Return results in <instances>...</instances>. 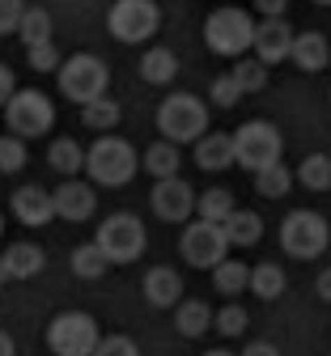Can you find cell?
Listing matches in <instances>:
<instances>
[{"instance_id":"obj_11","label":"cell","mask_w":331,"mask_h":356,"mask_svg":"<svg viewBox=\"0 0 331 356\" xmlns=\"http://www.w3.org/2000/svg\"><path fill=\"white\" fill-rule=\"evenodd\" d=\"M229 242H225V229L213 225V220H196V225H187L183 238H178V254L192 263V267H204V272H213V267L225 259Z\"/></svg>"},{"instance_id":"obj_17","label":"cell","mask_w":331,"mask_h":356,"mask_svg":"<svg viewBox=\"0 0 331 356\" xmlns=\"http://www.w3.org/2000/svg\"><path fill=\"white\" fill-rule=\"evenodd\" d=\"M289 60L302 68V72H323L331 64V42L318 34V30H306V34H293V51Z\"/></svg>"},{"instance_id":"obj_43","label":"cell","mask_w":331,"mask_h":356,"mask_svg":"<svg viewBox=\"0 0 331 356\" xmlns=\"http://www.w3.org/2000/svg\"><path fill=\"white\" fill-rule=\"evenodd\" d=\"M314 289H318L323 301H331V267H327V272H318V284H314Z\"/></svg>"},{"instance_id":"obj_44","label":"cell","mask_w":331,"mask_h":356,"mask_svg":"<svg viewBox=\"0 0 331 356\" xmlns=\"http://www.w3.org/2000/svg\"><path fill=\"white\" fill-rule=\"evenodd\" d=\"M0 356H17V343H13V335H5V331H0Z\"/></svg>"},{"instance_id":"obj_45","label":"cell","mask_w":331,"mask_h":356,"mask_svg":"<svg viewBox=\"0 0 331 356\" xmlns=\"http://www.w3.org/2000/svg\"><path fill=\"white\" fill-rule=\"evenodd\" d=\"M9 284V267H5V259H0V289Z\"/></svg>"},{"instance_id":"obj_47","label":"cell","mask_w":331,"mask_h":356,"mask_svg":"<svg viewBox=\"0 0 331 356\" xmlns=\"http://www.w3.org/2000/svg\"><path fill=\"white\" fill-rule=\"evenodd\" d=\"M0 238H5V216H0Z\"/></svg>"},{"instance_id":"obj_49","label":"cell","mask_w":331,"mask_h":356,"mask_svg":"<svg viewBox=\"0 0 331 356\" xmlns=\"http://www.w3.org/2000/svg\"><path fill=\"white\" fill-rule=\"evenodd\" d=\"M327 98H331V94H327Z\"/></svg>"},{"instance_id":"obj_9","label":"cell","mask_w":331,"mask_h":356,"mask_svg":"<svg viewBox=\"0 0 331 356\" xmlns=\"http://www.w3.org/2000/svg\"><path fill=\"white\" fill-rule=\"evenodd\" d=\"M5 111V127L13 131V136L22 140H34V136H47L56 123V106L47 94H38V89H13V98L0 106Z\"/></svg>"},{"instance_id":"obj_6","label":"cell","mask_w":331,"mask_h":356,"mask_svg":"<svg viewBox=\"0 0 331 356\" xmlns=\"http://www.w3.org/2000/svg\"><path fill=\"white\" fill-rule=\"evenodd\" d=\"M56 72H60V94H64L68 102H77V106L102 98L107 89H111V68H107L98 56H89V51L68 56Z\"/></svg>"},{"instance_id":"obj_42","label":"cell","mask_w":331,"mask_h":356,"mask_svg":"<svg viewBox=\"0 0 331 356\" xmlns=\"http://www.w3.org/2000/svg\"><path fill=\"white\" fill-rule=\"evenodd\" d=\"M243 356H280V352H276V343H268V339H251V343L243 348Z\"/></svg>"},{"instance_id":"obj_48","label":"cell","mask_w":331,"mask_h":356,"mask_svg":"<svg viewBox=\"0 0 331 356\" xmlns=\"http://www.w3.org/2000/svg\"><path fill=\"white\" fill-rule=\"evenodd\" d=\"M314 5H327V9H331V0H314Z\"/></svg>"},{"instance_id":"obj_21","label":"cell","mask_w":331,"mask_h":356,"mask_svg":"<svg viewBox=\"0 0 331 356\" xmlns=\"http://www.w3.org/2000/svg\"><path fill=\"white\" fill-rule=\"evenodd\" d=\"M174 76H178V56L170 47H149L140 56V81L145 85L166 89V85H174Z\"/></svg>"},{"instance_id":"obj_19","label":"cell","mask_w":331,"mask_h":356,"mask_svg":"<svg viewBox=\"0 0 331 356\" xmlns=\"http://www.w3.org/2000/svg\"><path fill=\"white\" fill-rule=\"evenodd\" d=\"M0 259H5V267H9V280H34L43 267H47V254L34 242H13Z\"/></svg>"},{"instance_id":"obj_31","label":"cell","mask_w":331,"mask_h":356,"mask_svg":"<svg viewBox=\"0 0 331 356\" xmlns=\"http://www.w3.org/2000/svg\"><path fill=\"white\" fill-rule=\"evenodd\" d=\"M233 208H238V204H233V191L229 187H208L204 195H196V216L213 220V225H221Z\"/></svg>"},{"instance_id":"obj_30","label":"cell","mask_w":331,"mask_h":356,"mask_svg":"<svg viewBox=\"0 0 331 356\" xmlns=\"http://www.w3.org/2000/svg\"><path fill=\"white\" fill-rule=\"evenodd\" d=\"M56 34V22L47 9H26L22 13V26H17V38L26 42V47H38V42H52Z\"/></svg>"},{"instance_id":"obj_37","label":"cell","mask_w":331,"mask_h":356,"mask_svg":"<svg viewBox=\"0 0 331 356\" xmlns=\"http://www.w3.org/2000/svg\"><path fill=\"white\" fill-rule=\"evenodd\" d=\"M26 56H30V68H34V72H56V68H60L56 42H38V47H26Z\"/></svg>"},{"instance_id":"obj_15","label":"cell","mask_w":331,"mask_h":356,"mask_svg":"<svg viewBox=\"0 0 331 356\" xmlns=\"http://www.w3.org/2000/svg\"><path fill=\"white\" fill-rule=\"evenodd\" d=\"M9 208H13V216L22 220V225H30V229L52 225V216H56L52 191H43V187H17L13 200H9Z\"/></svg>"},{"instance_id":"obj_2","label":"cell","mask_w":331,"mask_h":356,"mask_svg":"<svg viewBox=\"0 0 331 356\" xmlns=\"http://www.w3.org/2000/svg\"><path fill=\"white\" fill-rule=\"evenodd\" d=\"M157 131L174 145H196L208 131V106L196 94H170L157 106Z\"/></svg>"},{"instance_id":"obj_18","label":"cell","mask_w":331,"mask_h":356,"mask_svg":"<svg viewBox=\"0 0 331 356\" xmlns=\"http://www.w3.org/2000/svg\"><path fill=\"white\" fill-rule=\"evenodd\" d=\"M196 165L208 170V174L229 170L233 165V136H225V131H204L196 140Z\"/></svg>"},{"instance_id":"obj_20","label":"cell","mask_w":331,"mask_h":356,"mask_svg":"<svg viewBox=\"0 0 331 356\" xmlns=\"http://www.w3.org/2000/svg\"><path fill=\"white\" fill-rule=\"evenodd\" d=\"M221 229H225V242L229 246H255L259 238H263V220H259V212H251V208H233L225 220H221Z\"/></svg>"},{"instance_id":"obj_25","label":"cell","mask_w":331,"mask_h":356,"mask_svg":"<svg viewBox=\"0 0 331 356\" xmlns=\"http://www.w3.org/2000/svg\"><path fill=\"white\" fill-rule=\"evenodd\" d=\"M285 284H289V276H285V267H280V263H255L247 293H255L259 301H276L280 293H285Z\"/></svg>"},{"instance_id":"obj_35","label":"cell","mask_w":331,"mask_h":356,"mask_svg":"<svg viewBox=\"0 0 331 356\" xmlns=\"http://www.w3.org/2000/svg\"><path fill=\"white\" fill-rule=\"evenodd\" d=\"M26 165V140L22 136H0V174H17Z\"/></svg>"},{"instance_id":"obj_28","label":"cell","mask_w":331,"mask_h":356,"mask_svg":"<svg viewBox=\"0 0 331 356\" xmlns=\"http://www.w3.org/2000/svg\"><path fill=\"white\" fill-rule=\"evenodd\" d=\"M68 263H72V276H81V280H102V276L111 272V263H107V254L98 250V242L77 246Z\"/></svg>"},{"instance_id":"obj_50","label":"cell","mask_w":331,"mask_h":356,"mask_svg":"<svg viewBox=\"0 0 331 356\" xmlns=\"http://www.w3.org/2000/svg\"><path fill=\"white\" fill-rule=\"evenodd\" d=\"M327 191H331V187H327Z\"/></svg>"},{"instance_id":"obj_27","label":"cell","mask_w":331,"mask_h":356,"mask_svg":"<svg viewBox=\"0 0 331 356\" xmlns=\"http://www.w3.org/2000/svg\"><path fill=\"white\" fill-rule=\"evenodd\" d=\"M251 178H255V191H259V195H268V200L289 195V187H293V170H289L285 161H272V165L255 170Z\"/></svg>"},{"instance_id":"obj_12","label":"cell","mask_w":331,"mask_h":356,"mask_svg":"<svg viewBox=\"0 0 331 356\" xmlns=\"http://www.w3.org/2000/svg\"><path fill=\"white\" fill-rule=\"evenodd\" d=\"M149 204L162 220H170V225H183V220H192L196 212V191L192 183H183V178H153V191H149Z\"/></svg>"},{"instance_id":"obj_14","label":"cell","mask_w":331,"mask_h":356,"mask_svg":"<svg viewBox=\"0 0 331 356\" xmlns=\"http://www.w3.org/2000/svg\"><path fill=\"white\" fill-rule=\"evenodd\" d=\"M251 51H255V60H263L268 68L280 64V60H289V51H293V30L285 26V17H263V22H255V42H251Z\"/></svg>"},{"instance_id":"obj_38","label":"cell","mask_w":331,"mask_h":356,"mask_svg":"<svg viewBox=\"0 0 331 356\" xmlns=\"http://www.w3.org/2000/svg\"><path fill=\"white\" fill-rule=\"evenodd\" d=\"M93 356H140V348L128 335H102L98 348H93Z\"/></svg>"},{"instance_id":"obj_8","label":"cell","mask_w":331,"mask_h":356,"mask_svg":"<svg viewBox=\"0 0 331 356\" xmlns=\"http://www.w3.org/2000/svg\"><path fill=\"white\" fill-rule=\"evenodd\" d=\"M280 153H285V136H280L268 119H251L233 131V165H243L251 174L280 161Z\"/></svg>"},{"instance_id":"obj_33","label":"cell","mask_w":331,"mask_h":356,"mask_svg":"<svg viewBox=\"0 0 331 356\" xmlns=\"http://www.w3.org/2000/svg\"><path fill=\"white\" fill-rule=\"evenodd\" d=\"M247 327H251V314H247V309L238 305V301H225L221 309H217V314H213V331H221L225 339H238V335H247Z\"/></svg>"},{"instance_id":"obj_10","label":"cell","mask_w":331,"mask_h":356,"mask_svg":"<svg viewBox=\"0 0 331 356\" xmlns=\"http://www.w3.org/2000/svg\"><path fill=\"white\" fill-rule=\"evenodd\" d=\"M162 26V9L153 5V0H115L111 13H107V30L115 42H128V47H136V42H149Z\"/></svg>"},{"instance_id":"obj_1","label":"cell","mask_w":331,"mask_h":356,"mask_svg":"<svg viewBox=\"0 0 331 356\" xmlns=\"http://www.w3.org/2000/svg\"><path fill=\"white\" fill-rule=\"evenodd\" d=\"M140 170V153L123 140V136H111L102 131L98 140L85 149V174L93 187H128Z\"/></svg>"},{"instance_id":"obj_4","label":"cell","mask_w":331,"mask_h":356,"mask_svg":"<svg viewBox=\"0 0 331 356\" xmlns=\"http://www.w3.org/2000/svg\"><path fill=\"white\" fill-rule=\"evenodd\" d=\"M98 250L107 254V263L115 267V263H136L140 254H145V246H149V229H145V220L140 216H132V212H115V216H107L102 225H98Z\"/></svg>"},{"instance_id":"obj_13","label":"cell","mask_w":331,"mask_h":356,"mask_svg":"<svg viewBox=\"0 0 331 356\" xmlns=\"http://www.w3.org/2000/svg\"><path fill=\"white\" fill-rule=\"evenodd\" d=\"M52 204H56L60 220L81 225V220H89L98 212V191H93V183H81V178H64L60 191H52Z\"/></svg>"},{"instance_id":"obj_40","label":"cell","mask_w":331,"mask_h":356,"mask_svg":"<svg viewBox=\"0 0 331 356\" xmlns=\"http://www.w3.org/2000/svg\"><path fill=\"white\" fill-rule=\"evenodd\" d=\"M13 89H17V81H13V68H9V64H0V106H5V102L13 98Z\"/></svg>"},{"instance_id":"obj_36","label":"cell","mask_w":331,"mask_h":356,"mask_svg":"<svg viewBox=\"0 0 331 356\" xmlns=\"http://www.w3.org/2000/svg\"><path fill=\"white\" fill-rule=\"evenodd\" d=\"M243 98H247V94H243V89H238V81H233L229 72L213 81V102H217L221 111H233V106H238Z\"/></svg>"},{"instance_id":"obj_23","label":"cell","mask_w":331,"mask_h":356,"mask_svg":"<svg viewBox=\"0 0 331 356\" xmlns=\"http://www.w3.org/2000/svg\"><path fill=\"white\" fill-rule=\"evenodd\" d=\"M47 165L64 178H77V174H85V149L72 136H60V140L47 145Z\"/></svg>"},{"instance_id":"obj_41","label":"cell","mask_w":331,"mask_h":356,"mask_svg":"<svg viewBox=\"0 0 331 356\" xmlns=\"http://www.w3.org/2000/svg\"><path fill=\"white\" fill-rule=\"evenodd\" d=\"M285 9H289V0H255V13L263 17H285Z\"/></svg>"},{"instance_id":"obj_29","label":"cell","mask_w":331,"mask_h":356,"mask_svg":"<svg viewBox=\"0 0 331 356\" xmlns=\"http://www.w3.org/2000/svg\"><path fill=\"white\" fill-rule=\"evenodd\" d=\"M268 64L263 60H255V56H238L233 60V68H229V76L238 81V89L243 94H259V89H268Z\"/></svg>"},{"instance_id":"obj_7","label":"cell","mask_w":331,"mask_h":356,"mask_svg":"<svg viewBox=\"0 0 331 356\" xmlns=\"http://www.w3.org/2000/svg\"><path fill=\"white\" fill-rule=\"evenodd\" d=\"M331 246V229L314 208H298L280 220V250L289 259H318Z\"/></svg>"},{"instance_id":"obj_46","label":"cell","mask_w":331,"mask_h":356,"mask_svg":"<svg viewBox=\"0 0 331 356\" xmlns=\"http://www.w3.org/2000/svg\"><path fill=\"white\" fill-rule=\"evenodd\" d=\"M204 356H233V352H229V348H208Z\"/></svg>"},{"instance_id":"obj_22","label":"cell","mask_w":331,"mask_h":356,"mask_svg":"<svg viewBox=\"0 0 331 356\" xmlns=\"http://www.w3.org/2000/svg\"><path fill=\"white\" fill-rule=\"evenodd\" d=\"M140 170H149L153 178H174V174L183 170V153H178V145L162 136L157 145H149L145 153H140Z\"/></svg>"},{"instance_id":"obj_5","label":"cell","mask_w":331,"mask_h":356,"mask_svg":"<svg viewBox=\"0 0 331 356\" xmlns=\"http://www.w3.org/2000/svg\"><path fill=\"white\" fill-rule=\"evenodd\" d=\"M98 339H102V327L93 314H85V309H64V314H56L52 327H47V348H52V356H93Z\"/></svg>"},{"instance_id":"obj_39","label":"cell","mask_w":331,"mask_h":356,"mask_svg":"<svg viewBox=\"0 0 331 356\" xmlns=\"http://www.w3.org/2000/svg\"><path fill=\"white\" fill-rule=\"evenodd\" d=\"M22 13H26V5H22V0H0V38L17 34V26H22Z\"/></svg>"},{"instance_id":"obj_26","label":"cell","mask_w":331,"mask_h":356,"mask_svg":"<svg viewBox=\"0 0 331 356\" xmlns=\"http://www.w3.org/2000/svg\"><path fill=\"white\" fill-rule=\"evenodd\" d=\"M247 284H251V267L243 259H221L213 267V289L221 297H238V293H247Z\"/></svg>"},{"instance_id":"obj_16","label":"cell","mask_w":331,"mask_h":356,"mask_svg":"<svg viewBox=\"0 0 331 356\" xmlns=\"http://www.w3.org/2000/svg\"><path fill=\"white\" fill-rule=\"evenodd\" d=\"M140 289H145V301L153 309H170V305L183 301V276L174 272V267H149Z\"/></svg>"},{"instance_id":"obj_3","label":"cell","mask_w":331,"mask_h":356,"mask_svg":"<svg viewBox=\"0 0 331 356\" xmlns=\"http://www.w3.org/2000/svg\"><path fill=\"white\" fill-rule=\"evenodd\" d=\"M204 42H208L213 56L238 60V56L251 51V42H255V17L247 9H217L204 22Z\"/></svg>"},{"instance_id":"obj_34","label":"cell","mask_w":331,"mask_h":356,"mask_svg":"<svg viewBox=\"0 0 331 356\" xmlns=\"http://www.w3.org/2000/svg\"><path fill=\"white\" fill-rule=\"evenodd\" d=\"M298 183L306 191H327L331 187V157L327 153H310L302 165H298Z\"/></svg>"},{"instance_id":"obj_24","label":"cell","mask_w":331,"mask_h":356,"mask_svg":"<svg viewBox=\"0 0 331 356\" xmlns=\"http://www.w3.org/2000/svg\"><path fill=\"white\" fill-rule=\"evenodd\" d=\"M174 327H178V335H187V339H200V335L213 331V309H208L204 301H178V305H174Z\"/></svg>"},{"instance_id":"obj_32","label":"cell","mask_w":331,"mask_h":356,"mask_svg":"<svg viewBox=\"0 0 331 356\" xmlns=\"http://www.w3.org/2000/svg\"><path fill=\"white\" fill-rule=\"evenodd\" d=\"M81 123L89 127V131H111L115 123H119V102L115 98H93V102H85L81 106Z\"/></svg>"}]
</instances>
